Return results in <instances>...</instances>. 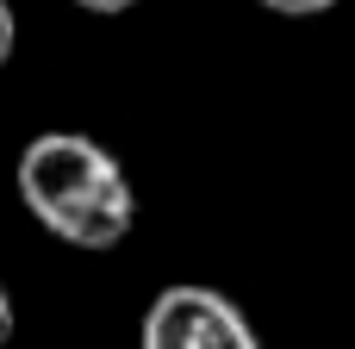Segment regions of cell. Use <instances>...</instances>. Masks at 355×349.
<instances>
[{
    "label": "cell",
    "instance_id": "obj_1",
    "mask_svg": "<svg viewBox=\"0 0 355 349\" xmlns=\"http://www.w3.org/2000/svg\"><path fill=\"white\" fill-rule=\"evenodd\" d=\"M12 187L25 212L69 250H119L137 225V187L125 162L87 131H37L19 150Z\"/></svg>",
    "mask_w": 355,
    "mask_h": 349
},
{
    "label": "cell",
    "instance_id": "obj_2",
    "mask_svg": "<svg viewBox=\"0 0 355 349\" xmlns=\"http://www.w3.org/2000/svg\"><path fill=\"white\" fill-rule=\"evenodd\" d=\"M137 349H262V337L250 331V318L200 281H175L150 300Z\"/></svg>",
    "mask_w": 355,
    "mask_h": 349
},
{
    "label": "cell",
    "instance_id": "obj_3",
    "mask_svg": "<svg viewBox=\"0 0 355 349\" xmlns=\"http://www.w3.org/2000/svg\"><path fill=\"white\" fill-rule=\"evenodd\" d=\"M262 12H281V19H318V12H331V6H343V0H256Z\"/></svg>",
    "mask_w": 355,
    "mask_h": 349
},
{
    "label": "cell",
    "instance_id": "obj_4",
    "mask_svg": "<svg viewBox=\"0 0 355 349\" xmlns=\"http://www.w3.org/2000/svg\"><path fill=\"white\" fill-rule=\"evenodd\" d=\"M12 50H19V19H12V6L0 0V69L12 62Z\"/></svg>",
    "mask_w": 355,
    "mask_h": 349
},
{
    "label": "cell",
    "instance_id": "obj_5",
    "mask_svg": "<svg viewBox=\"0 0 355 349\" xmlns=\"http://www.w3.org/2000/svg\"><path fill=\"white\" fill-rule=\"evenodd\" d=\"M81 12H100V19H119V12H131L137 0H75Z\"/></svg>",
    "mask_w": 355,
    "mask_h": 349
},
{
    "label": "cell",
    "instance_id": "obj_6",
    "mask_svg": "<svg viewBox=\"0 0 355 349\" xmlns=\"http://www.w3.org/2000/svg\"><path fill=\"white\" fill-rule=\"evenodd\" d=\"M12 325H19V318H12V293L0 287V349L12 343Z\"/></svg>",
    "mask_w": 355,
    "mask_h": 349
}]
</instances>
